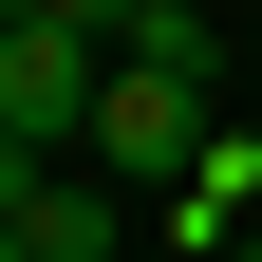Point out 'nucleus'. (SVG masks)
<instances>
[{"label":"nucleus","mask_w":262,"mask_h":262,"mask_svg":"<svg viewBox=\"0 0 262 262\" xmlns=\"http://www.w3.org/2000/svg\"><path fill=\"white\" fill-rule=\"evenodd\" d=\"M206 131H225V94H206V75L113 56V94H94V131H75V150H94L113 187H187V169H206Z\"/></svg>","instance_id":"obj_1"},{"label":"nucleus","mask_w":262,"mask_h":262,"mask_svg":"<svg viewBox=\"0 0 262 262\" xmlns=\"http://www.w3.org/2000/svg\"><path fill=\"white\" fill-rule=\"evenodd\" d=\"M150 206H169V244H187V262H244V225H262V131H206V169L150 187Z\"/></svg>","instance_id":"obj_2"},{"label":"nucleus","mask_w":262,"mask_h":262,"mask_svg":"<svg viewBox=\"0 0 262 262\" xmlns=\"http://www.w3.org/2000/svg\"><path fill=\"white\" fill-rule=\"evenodd\" d=\"M131 206H150V187H113V169H38V187H19V244H38V262H113Z\"/></svg>","instance_id":"obj_3"},{"label":"nucleus","mask_w":262,"mask_h":262,"mask_svg":"<svg viewBox=\"0 0 262 262\" xmlns=\"http://www.w3.org/2000/svg\"><path fill=\"white\" fill-rule=\"evenodd\" d=\"M244 244H262V225H244Z\"/></svg>","instance_id":"obj_4"}]
</instances>
